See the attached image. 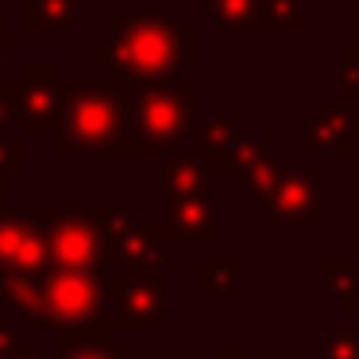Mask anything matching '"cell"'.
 Here are the masks:
<instances>
[{"label": "cell", "mask_w": 359, "mask_h": 359, "mask_svg": "<svg viewBox=\"0 0 359 359\" xmlns=\"http://www.w3.org/2000/svg\"><path fill=\"white\" fill-rule=\"evenodd\" d=\"M170 43H174L170 32H163V27L151 24V20H135L128 32H120L116 47H120V55H124V62L132 66V70L158 74L170 62Z\"/></svg>", "instance_id": "obj_2"}, {"label": "cell", "mask_w": 359, "mask_h": 359, "mask_svg": "<svg viewBox=\"0 0 359 359\" xmlns=\"http://www.w3.org/2000/svg\"><path fill=\"white\" fill-rule=\"evenodd\" d=\"M66 128H70V140L78 147H97V143H112L120 124V109L104 89H86L78 101L70 104V116H66Z\"/></svg>", "instance_id": "obj_1"}]
</instances>
